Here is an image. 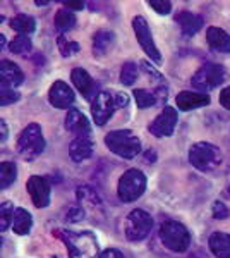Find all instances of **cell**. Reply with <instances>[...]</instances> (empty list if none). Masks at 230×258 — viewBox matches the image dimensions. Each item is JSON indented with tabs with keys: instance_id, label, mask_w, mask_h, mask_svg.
Here are the masks:
<instances>
[{
	"instance_id": "6da1fadb",
	"label": "cell",
	"mask_w": 230,
	"mask_h": 258,
	"mask_svg": "<svg viewBox=\"0 0 230 258\" xmlns=\"http://www.w3.org/2000/svg\"><path fill=\"white\" fill-rule=\"evenodd\" d=\"M53 234L65 244L69 258H95L98 255V239L91 231L55 229Z\"/></svg>"
},
{
	"instance_id": "7a4b0ae2",
	"label": "cell",
	"mask_w": 230,
	"mask_h": 258,
	"mask_svg": "<svg viewBox=\"0 0 230 258\" xmlns=\"http://www.w3.org/2000/svg\"><path fill=\"white\" fill-rule=\"evenodd\" d=\"M105 145L108 150L115 153V155L122 157V159H134L141 152V141L139 138L129 129H117L110 131L105 136Z\"/></svg>"
},
{
	"instance_id": "3957f363",
	"label": "cell",
	"mask_w": 230,
	"mask_h": 258,
	"mask_svg": "<svg viewBox=\"0 0 230 258\" xmlns=\"http://www.w3.org/2000/svg\"><path fill=\"white\" fill-rule=\"evenodd\" d=\"M189 162L201 172H211L221 164V152L216 145L208 141L194 143L189 150Z\"/></svg>"
},
{
	"instance_id": "277c9868",
	"label": "cell",
	"mask_w": 230,
	"mask_h": 258,
	"mask_svg": "<svg viewBox=\"0 0 230 258\" xmlns=\"http://www.w3.org/2000/svg\"><path fill=\"white\" fill-rule=\"evenodd\" d=\"M160 239L170 251L184 253L191 246V234L184 224L177 220H165L160 227Z\"/></svg>"
},
{
	"instance_id": "5b68a950",
	"label": "cell",
	"mask_w": 230,
	"mask_h": 258,
	"mask_svg": "<svg viewBox=\"0 0 230 258\" xmlns=\"http://www.w3.org/2000/svg\"><path fill=\"white\" fill-rule=\"evenodd\" d=\"M45 150V138L40 124L31 122L23 129L18 138V152L24 160H35Z\"/></svg>"
},
{
	"instance_id": "8992f818",
	"label": "cell",
	"mask_w": 230,
	"mask_h": 258,
	"mask_svg": "<svg viewBox=\"0 0 230 258\" xmlns=\"http://www.w3.org/2000/svg\"><path fill=\"white\" fill-rule=\"evenodd\" d=\"M146 191V177L139 169H129L122 174L117 186V195L120 202L131 203L136 202L139 197H143Z\"/></svg>"
},
{
	"instance_id": "52a82bcc",
	"label": "cell",
	"mask_w": 230,
	"mask_h": 258,
	"mask_svg": "<svg viewBox=\"0 0 230 258\" xmlns=\"http://www.w3.org/2000/svg\"><path fill=\"white\" fill-rule=\"evenodd\" d=\"M227 80V73L220 64H204L203 68H199L198 73L192 76L191 85L194 90H198L199 93L210 91L216 86H220L221 83Z\"/></svg>"
},
{
	"instance_id": "ba28073f",
	"label": "cell",
	"mask_w": 230,
	"mask_h": 258,
	"mask_svg": "<svg viewBox=\"0 0 230 258\" xmlns=\"http://www.w3.org/2000/svg\"><path fill=\"white\" fill-rule=\"evenodd\" d=\"M153 229V217L148 212L136 209L125 219L124 232L129 241H143Z\"/></svg>"
},
{
	"instance_id": "9c48e42d",
	"label": "cell",
	"mask_w": 230,
	"mask_h": 258,
	"mask_svg": "<svg viewBox=\"0 0 230 258\" xmlns=\"http://www.w3.org/2000/svg\"><path fill=\"white\" fill-rule=\"evenodd\" d=\"M132 28H134L137 43L141 45L143 52L155 62V64H162V53L153 40L151 30H149V26H148V21H146L143 16H136V18L132 19Z\"/></svg>"
},
{
	"instance_id": "30bf717a",
	"label": "cell",
	"mask_w": 230,
	"mask_h": 258,
	"mask_svg": "<svg viewBox=\"0 0 230 258\" xmlns=\"http://www.w3.org/2000/svg\"><path fill=\"white\" fill-rule=\"evenodd\" d=\"M117 109H119V105H117L115 93L112 95L108 91H98V95L91 102V115L98 126L107 124Z\"/></svg>"
},
{
	"instance_id": "8fae6325",
	"label": "cell",
	"mask_w": 230,
	"mask_h": 258,
	"mask_svg": "<svg viewBox=\"0 0 230 258\" xmlns=\"http://www.w3.org/2000/svg\"><path fill=\"white\" fill-rule=\"evenodd\" d=\"M177 110L174 107H163V110L148 126V131L157 138H169V136L174 135V129L177 126Z\"/></svg>"
},
{
	"instance_id": "7c38bea8",
	"label": "cell",
	"mask_w": 230,
	"mask_h": 258,
	"mask_svg": "<svg viewBox=\"0 0 230 258\" xmlns=\"http://www.w3.org/2000/svg\"><path fill=\"white\" fill-rule=\"evenodd\" d=\"M26 189L36 209H45L50 205V182L47 177L31 176L26 182Z\"/></svg>"
},
{
	"instance_id": "4fadbf2b",
	"label": "cell",
	"mask_w": 230,
	"mask_h": 258,
	"mask_svg": "<svg viewBox=\"0 0 230 258\" xmlns=\"http://www.w3.org/2000/svg\"><path fill=\"white\" fill-rule=\"evenodd\" d=\"M48 100L57 109H69L74 103V91L64 81H55L48 90Z\"/></svg>"
},
{
	"instance_id": "5bb4252c",
	"label": "cell",
	"mask_w": 230,
	"mask_h": 258,
	"mask_svg": "<svg viewBox=\"0 0 230 258\" xmlns=\"http://www.w3.org/2000/svg\"><path fill=\"white\" fill-rule=\"evenodd\" d=\"M70 80H72L74 86L79 90V93H81L83 97H85L86 100H90V102H93V98L98 95V90H96L93 78L90 76L88 71H85L83 68L72 69V73H70Z\"/></svg>"
},
{
	"instance_id": "9a60e30c",
	"label": "cell",
	"mask_w": 230,
	"mask_h": 258,
	"mask_svg": "<svg viewBox=\"0 0 230 258\" xmlns=\"http://www.w3.org/2000/svg\"><path fill=\"white\" fill-rule=\"evenodd\" d=\"M210 95L199 93V91H181L175 97V103L182 112H189L194 109H201V107L210 105Z\"/></svg>"
},
{
	"instance_id": "2e32d148",
	"label": "cell",
	"mask_w": 230,
	"mask_h": 258,
	"mask_svg": "<svg viewBox=\"0 0 230 258\" xmlns=\"http://www.w3.org/2000/svg\"><path fill=\"white\" fill-rule=\"evenodd\" d=\"M65 129L79 136H91V124L90 120L81 110L78 109H69L67 115H65Z\"/></svg>"
},
{
	"instance_id": "e0dca14e",
	"label": "cell",
	"mask_w": 230,
	"mask_h": 258,
	"mask_svg": "<svg viewBox=\"0 0 230 258\" xmlns=\"http://www.w3.org/2000/svg\"><path fill=\"white\" fill-rule=\"evenodd\" d=\"M91 155H93V141H91L90 136L74 138L72 143L69 145V157L76 162V164L88 160Z\"/></svg>"
},
{
	"instance_id": "ac0fdd59",
	"label": "cell",
	"mask_w": 230,
	"mask_h": 258,
	"mask_svg": "<svg viewBox=\"0 0 230 258\" xmlns=\"http://www.w3.org/2000/svg\"><path fill=\"white\" fill-rule=\"evenodd\" d=\"M175 21L179 23V26H181V31L186 36H194L196 33L201 30L203 24H204V21H203L201 16L192 14V12H189V11L179 12L177 18H175Z\"/></svg>"
},
{
	"instance_id": "d6986e66",
	"label": "cell",
	"mask_w": 230,
	"mask_h": 258,
	"mask_svg": "<svg viewBox=\"0 0 230 258\" xmlns=\"http://www.w3.org/2000/svg\"><path fill=\"white\" fill-rule=\"evenodd\" d=\"M0 74H2V85L16 88V86L23 85L24 81V73L19 69V66H16L12 60H2L0 64Z\"/></svg>"
},
{
	"instance_id": "ffe728a7",
	"label": "cell",
	"mask_w": 230,
	"mask_h": 258,
	"mask_svg": "<svg viewBox=\"0 0 230 258\" xmlns=\"http://www.w3.org/2000/svg\"><path fill=\"white\" fill-rule=\"evenodd\" d=\"M206 40H208V45H210L213 50L221 52V53H230V35L227 31L221 30V28H216V26L208 28Z\"/></svg>"
},
{
	"instance_id": "44dd1931",
	"label": "cell",
	"mask_w": 230,
	"mask_h": 258,
	"mask_svg": "<svg viewBox=\"0 0 230 258\" xmlns=\"http://www.w3.org/2000/svg\"><path fill=\"white\" fill-rule=\"evenodd\" d=\"M211 253L216 258H230V234L216 231L208 239Z\"/></svg>"
},
{
	"instance_id": "7402d4cb",
	"label": "cell",
	"mask_w": 230,
	"mask_h": 258,
	"mask_svg": "<svg viewBox=\"0 0 230 258\" xmlns=\"http://www.w3.org/2000/svg\"><path fill=\"white\" fill-rule=\"evenodd\" d=\"M9 24H11L12 30L18 31L19 35H24V36L31 35V33H35V30H36L35 18H31V16H28V14L14 16V18L9 21Z\"/></svg>"
},
{
	"instance_id": "603a6c76",
	"label": "cell",
	"mask_w": 230,
	"mask_h": 258,
	"mask_svg": "<svg viewBox=\"0 0 230 258\" xmlns=\"http://www.w3.org/2000/svg\"><path fill=\"white\" fill-rule=\"evenodd\" d=\"M33 227V217L28 210L24 209H16L14 214V222H12V229H14L16 234L24 236L31 231Z\"/></svg>"
},
{
	"instance_id": "cb8c5ba5",
	"label": "cell",
	"mask_w": 230,
	"mask_h": 258,
	"mask_svg": "<svg viewBox=\"0 0 230 258\" xmlns=\"http://www.w3.org/2000/svg\"><path fill=\"white\" fill-rule=\"evenodd\" d=\"M74 26H76V16H74L72 11L60 9L55 14V28L60 31V35H64L65 31L72 30Z\"/></svg>"
},
{
	"instance_id": "d4e9b609",
	"label": "cell",
	"mask_w": 230,
	"mask_h": 258,
	"mask_svg": "<svg viewBox=\"0 0 230 258\" xmlns=\"http://www.w3.org/2000/svg\"><path fill=\"white\" fill-rule=\"evenodd\" d=\"M112 41H114V33L112 31H98L95 35V40H93V52L95 55H103V53L107 52L108 47L112 45Z\"/></svg>"
},
{
	"instance_id": "484cf974",
	"label": "cell",
	"mask_w": 230,
	"mask_h": 258,
	"mask_svg": "<svg viewBox=\"0 0 230 258\" xmlns=\"http://www.w3.org/2000/svg\"><path fill=\"white\" fill-rule=\"evenodd\" d=\"M18 177V167L12 162H2L0 164V186L2 189H7Z\"/></svg>"
},
{
	"instance_id": "4316f807",
	"label": "cell",
	"mask_w": 230,
	"mask_h": 258,
	"mask_svg": "<svg viewBox=\"0 0 230 258\" xmlns=\"http://www.w3.org/2000/svg\"><path fill=\"white\" fill-rule=\"evenodd\" d=\"M57 47L60 50V53L64 57H70V55H76L79 52V43L74 40H67L64 35H58L57 36Z\"/></svg>"
},
{
	"instance_id": "83f0119b",
	"label": "cell",
	"mask_w": 230,
	"mask_h": 258,
	"mask_svg": "<svg viewBox=\"0 0 230 258\" xmlns=\"http://www.w3.org/2000/svg\"><path fill=\"white\" fill-rule=\"evenodd\" d=\"M0 214H2V219H0V229L2 231H7L11 227V224L14 222V214L16 209L11 202H4L2 209H0Z\"/></svg>"
},
{
	"instance_id": "f1b7e54d",
	"label": "cell",
	"mask_w": 230,
	"mask_h": 258,
	"mask_svg": "<svg viewBox=\"0 0 230 258\" xmlns=\"http://www.w3.org/2000/svg\"><path fill=\"white\" fill-rule=\"evenodd\" d=\"M31 40L29 36H24V35H18L14 40L9 43V50L12 53H28L31 50Z\"/></svg>"
},
{
	"instance_id": "f546056e",
	"label": "cell",
	"mask_w": 230,
	"mask_h": 258,
	"mask_svg": "<svg viewBox=\"0 0 230 258\" xmlns=\"http://www.w3.org/2000/svg\"><path fill=\"white\" fill-rule=\"evenodd\" d=\"M134 98H136V103L139 109H148V107H151L157 103V97H155V93L148 90H134Z\"/></svg>"
},
{
	"instance_id": "4dcf8cb0",
	"label": "cell",
	"mask_w": 230,
	"mask_h": 258,
	"mask_svg": "<svg viewBox=\"0 0 230 258\" xmlns=\"http://www.w3.org/2000/svg\"><path fill=\"white\" fill-rule=\"evenodd\" d=\"M136 78H137V66L134 62H125L122 66V71H120V81H122V85L131 86L136 81Z\"/></svg>"
},
{
	"instance_id": "1f68e13d",
	"label": "cell",
	"mask_w": 230,
	"mask_h": 258,
	"mask_svg": "<svg viewBox=\"0 0 230 258\" xmlns=\"http://www.w3.org/2000/svg\"><path fill=\"white\" fill-rule=\"evenodd\" d=\"M19 100V93L16 91L14 88H11V86H6L2 85V98H0V102H2V105H11V103L18 102Z\"/></svg>"
},
{
	"instance_id": "d6a6232c",
	"label": "cell",
	"mask_w": 230,
	"mask_h": 258,
	"mask_svg": "<svg viewBox=\"0 0 230 258\" xmlns=\"http://www.w3.org/2000/svg\"><path fill=\"white\" fill-rule=\"evenodd\" d=\"M148 6L157 11L160 16H167L172 11V2H167V0H153V2H148Z\"/></svg>"
},
{
	"instance_id": "836d02e7",
	"label": "cell",
	"mask_w": 230,
	"mask_h": 258,
	"mask_svg": "<svg viewBox=\"0 0 230 258\" xmlns=\"http://www.w3.org/2000/svg\"><path fill=\"white\" fill-rule=\"evenodd\" d=\"M211 215H213V219H216V220H225V219H228L230 212L225 203L215 202L213 203V209H211Z\"/></svg>"
},
{
	"instance_id": "e575fe53",
	"label": "cell",
	"mask_w": 230,
	"mask_h": 258,
	"mask_svg": "<svg viewBox=\"0 0 230 258\" xmlns=\"http://www.w3.org/2000/svg\"><path fill=\"white\" fill-rule=\"evenodd\" d=\"M81 219H85V209H81V207H74V209L69 210L67 220H70V222H79Z\"/></svg>"
},
{
	"instance_id": "d590c367",
	"label": "cell",
	"mask_w": 230,
	"mask_h": 258,
	"mask_svg": "<svg viewBox=\"0 0 230 258\" xmlns=\"http://www.w3.org/2000/svg\"><path fill=\"white\" fill-rule=\"evenodd\" d=\"M220 103H221V107H223V109L230 110V86H227V88L221 90V93H220Z\"/></svg>"
},
{
	"instance_id": "8d00e7d4",
	"label": "cell",
	"mask_w": 230,
	"mask_h": 258,
	"mask_svg": "<svg viewBox=\"0 0 230 258\" xmlns=\"http://www.w3.org/2000/svg\"><path fill=\"white\" fill-rule=\"evenodd\" d=\"M98 258H124V255L119 251V249L110 248V249H105V251H102V253H100Z\"/></svg>"
},
{
	"instance_id": "74e56055",
	"label": "cell",
	"mask_w": 230,
	"mask_h": 258,
	"mask_svg": "<svg viewBox=\"0 0 230 258\" xmlns=\"http://www.w3.org/2000/svg\"><path fill=\"white\" fill-rule=\"evenodd\" d=\"M115 100H117V105L119 107H127L129 105V97L124 93H120V91H117L115 93Z\"/></svg>"
},
{
	"instance_id": "f35d334b",
	"label": "cell",
	"mask_w": 230,
	"mask_h": 258,
	"mask_svg": "<svg viewBox=\"0 0 230 258\" xmlns=\"http://www.w3.org/2000/svg\"><path fill=\"white\" fill-rule=\"evenodd\" d=\"M141 68H143V71H146V73L149 74V76H155L157 80H160V81H163V78L160 76V74L157 73L155 69H151V66L148 64V62H141Z\"/></svg>"
},
{
	"instance_id": "ab89813d",
	"label": "cell",
	"mask_w": 230,
	"mask_h": 258,
	"mask_svg": "<svg viewBox=\"0 0 230 258\" xmlns=\"http://www.w3.org/2000/svg\"><path fill=\"white\" fill-rule=\"evenodd\" d=\"M9 138V127H7L6 120H0V140H2V143Z\"/></svg>"
},
{
	"instance_id": "60d3db41",
	"label": "cell",
	"mask_w": 230,
	"mask_h": 258,
	"mask_svg": "<svg viewBox=\"0 0 230 258\" xmlns=\"http://www.w3.org/2000/svg\"><path fill=\"white\" fill-rule=\"evenodd\" d=\"M64 7H67L70 11H81V9H85V4L83 2H64Z\"/></svg>"
},
{
	"instance_id": "b9f144b4",
	"label": "cell",
	"mask_w": 230,
	"mask_h": 258,
	"mask_svg": "<svg viewBox=\"0 0 230 258\" xmlns=\"http://www.w3.org/2000/svg\"><path fill=\"white\" fill-rule=\"evenodd\" d=\"M4 45H6V36L0 35V47H4Z\"/></svg>"
},
{
	"instance_id": "7bdbcfd3",
	"label": "cell",
	"mask_w": 230,
	"mask_h": 258,
	"mask_svg": "<svg viewBox=\"0 0 230 258\" xmlns=\"http://www.w3.org/2000/svg\"><path fill=\"white\" fill-rule=\"evenodd\" d=\"M50 2H36V6H48Z\"/></svg>"
},
{
	"instance_id": "ee69618b",
	"label": "cell",
	"mask_w": 230,
	"mask_h": 258,
	"mask_svg": "<svg viewBox=\"0 0 230 258\" xmlns=\"http://www.w3.org/2000/svg\"><path fill=\"white\" fill-rule=\"evenodd\" d=\"M227 191H228V197H230V184H228V189Z\"/></svg>"
}]
</instances>
